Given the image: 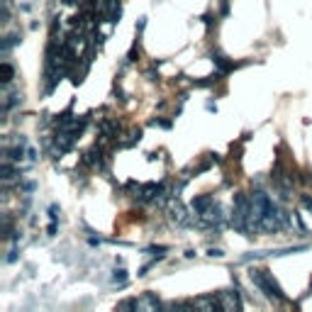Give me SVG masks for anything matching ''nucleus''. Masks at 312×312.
<instances>
[{"instance_id": "nucleus-1", "label": "nucleus", "mask_w": 312, "mask_h": 312, "mask_svg": "<svg viewBox=\"0 0 312 312\" xmlns=\"http://www.w3.org/2000/svg\"><path fill=\"white\" fill-rule=\"evenodd\" d=\"M251 283L268 298V300H276V303H285V293L283 288L278 285V281L273 278V273H268L266 268H251L249 271Z\"/></svg>"}, {"instance_id": "nucleus-2", "label": "nucleus", "mask_w": 312, "mask_h": 312, "mask_svg": "<svg viewBox=\"0 0 312 312\" xmlns=\"http://www.w3.org/2000/svg\"><path fill=\"white\" fill-rule=\"evenodd\" d=\"M217 298H220L222 310H242L239 290H222V293H217Z\"/></svg>"}, {"instance_id": "nucleus-3", "label": "nucleus", "mask_w": 312, "mask_h": 312, "mask_svg": "<svg viewBox=\"0 0 312 312\" xmlns=\"http://www.w3.org/2000/svg\"><path fill=\"white\" fill-rule=\"evenodd\" d=\"M161 308V300L154 293H144L142 298H137V310H146V312H156Z\"/></svg>"}, {"instance_id": "nucleus-4", "label": "nucleus", "mask_w": 312, "mask_h": 312, "mask_svg": "<svg viewBox=\"0 0 312 312\" xmlns=\"http://www.w3.org/2000/svg\"><path fill=\"white\" fill-rule=\"evenodd\" d=\"M212 63L217 66V71H222V73H229V71H234V68H242L244 63H234V61H229L225 54H220V52H215L212 54Z\"/></svg>"}, {"instance_id": "nucleus-5", "label": "nucleus", "mask_w": 312, "mask_h": 312, "mask_svg": "<svg viewBox=\"0 0 312 312\" xmlns=\"http://www.w3.org/2000/svg\"><path fill=\"white\" fill-rule=\"evenodd\" d=\"M193 308H200V310H222V305H220V298H217V295H205V298H198V300H193Z\"/></svg>"}, {"instance_id": "nucleus-6", "label": "nucleus", "mask_w": 312, "mask_h": 312, "mask_svg": "<svg viewBox=\"0 0 312 312\" xmlns=\"http://www.w3.org/2000/svg\"><path fill=\"white\" fill-rule=\"evenodd\" d=\"M212 205H215V198H212V195H198V198L190 202V207H193L198 215H202V212H205V210H210Z\"/></svg>"}, {"instance_id": "nucleus-7", "label": "nucleus", "mask_w": 312, "mask_h": 312, "mask_svg": "<svg viewBox=\"0 0 312 312\" xmlns=\"http://www.w3.org/2000/svg\"><path fill=\"white\" fill-rule=\"evenodd\" d=\"M171 217H173V222H178V225H188V215H186V210L181 207L178 200H176V205H173V210H171Z\"/></svg>"}, {"instance_id": "nucleus-8", "label": "nucleus", "mask_w": 312, "mask_h": 312, "mask_svg": "<svg viewBox=\"0 0 312 312\" xmlns=\"http://www.w3.org/2000/svg\"><path fill=\"white\" fill-rule=\"evenodd\" d=\"M20 42H22V32H12V34H7V37L2 39V52L7 54L10 47H15V44H20Z\"/></svg>"}, {"instance_id": "nucleus-9", "label": "nucleus", "mask_w": 312, "mask_h": 312, "mask_svg": "<svg viewBox=\"0 0 312 312\" xmlns=\"http://www.w3.org/2000/svg\"><path fill=\"white\" fill-rule=\"evenodd\" d=\"M22 146L25 144H20L15 149H5V161H22V156H25V149Z\"/></svg>"}, {"instance_id": "nucleus-10", "label": "nucleus", "mask_w": 312, "mask_h": 312, "mask_svg": "<svg viewBox=\"0 0 312 312\" xmlns=\"http://www.w3.org/2000/svg\"><path fill=\"white\" fill-rule=\"evenodd\" d=\"M113 283H117V285H125L127 283V271L120 266V268H115V273H113Z\"/></svg>"}, {"instance_id": "nucleus-11", "label": "nucleus", "mask_w": 312, "mask_h": 312, "mask_svg": "<svg viewBox=\"0 0 312 312\" xmlns=\"http://www.w3.org/2000/svg\"><path fill=\"white\" fill-rule=\"evenodd\" d=\"M12 73H15V71H12V66L5 61V63H2V83H5V85L12 81Z\"/></svg>"}, {"instance_id": "nucleus-12", "label": "nucleus", "mask_w": 312, "mask_h": 312, "mask_svg": "<svg viewBox=\"0 0 312 312\" xmlns=\"http://www.w3.org/2000/svg\"><path fill=\"white\" fill-rule=\"evenodd\" d=\"M137 59H139V44L134 42V44H132V49H129V54H127L125 61H127V63H132V61H137Z\"/></svg>"}, {"instance_id": "nucleus-13", "label": "nucleus", "mask_w": 312, "mask_h": 312, "mask_svg": "<svg viewBox=\"0 0 312 312\" xmlns=\"http://www.w3.org/2000/svg\"><path fill=\"white\" fill-rule=\"evenodd\" d=\"M117 310H137V298H132V300H122V303H117Z\"/></svg>"}, {"instance_id": "nucleus-14", "label": "nucleus", "mask_w": 312, "mask_h": 312, "mask_svg": "<svg viewBox=\"0 0 312 312\" xmlns=\"http://www.w3.org/2000/svg\"><path fill=\"white\" fill-rule=\"evenodd\" d=\"M149 125H151V127H164V129H171V127H173V120H161V117H156V120H151Z\"/></svg>"}, {"instance_id": "nucleus-15", "label": "nucleus", "mask_w": 312, "mask_h": 312, "mask_svg": "<svg viewBox=\"0 0 312 312\" xmlns=\"http://www.w3.org/2000/svg\"><path fill=\"white\" fill-rule=\"evenodd\" d=\"M154 68H156V66H154ZM154 68H151V71H146V78H149V81H151V83H154V81H156V83H159V73H156V71H154Z\"/></svg>"}, {"instance_id": "nucleus-16", "label": "nucleus", "mask_w": 312, "mask_h": 312, "mask_svg": "<svg viewBox=\"0 0 312 312\" xmlns=\"http://www.w3.org/2000/svg\"><path fill=\"white\" fill-rule=\"evenodd\" d=\"M220 15H222V17H227V15H229V0H225V2H222V10H220Z\"/></svg>"}, {"instance_id": "nucleus-17", "label": "nucleus", "mask_w": 312, "mask_h": 312, "mask_svg": "<svg viewBox=\"0 0 312 312\" xmlns=\"http://www.w3.org/2000/svg\"><path fill=\"white\" fill-rule=\"evenodd\" d=\"M144 27H146V17H139V22H137V32L142 34V32H144Z\"/></svg>"}, {"instance_id": "nucleus-18", "label": "nucleus", "mask_w": 312, "mask_h": 312, "mask_svg": "<svg viewBox=\"0 0 312 312\" xmlns=\"http://www.w3.org/2000/svg\"><path fill=\"white\" fill-rule=\"evenodd\" d=\"M207 254H210L212 258H222V256H225V251H222V249H210Z\"/></svg>"}, {"instance_id": "nucleus-19", "label": "nucleus", "mask_w": 312, "mask_h": 312, "mask_svg": "<svg viewBox=\"0 0 312 312\" xmlns=\"http://www.w3.org/2000/svg\"><path fill=\"white\" fill-rule=\"evenodd\" d=\"M47 232H49V237H54V234H57V222H54V220H52V225L47 227Z\"/></svg>"}, {"instance_id": "nucleus-20", "label": "nucleus", "mask_w": 312, "mask_h": 312, "mask_svg": "<svg viewBox=\"0 0 312 312\" xmlns=\"http://www.w3.org/2000/svg\"><path fill=\"white\" fill-rule=\"evenodd\" d=\"M303 205H305V207H308V210L312 212V198H308V195H303Z\"/></svg>"}, {"instance_id": "nucleus-21", "label": "nucleus", "mask_w": 312, "mask_h": 312, "mask_svg": "<svg viewBox=\"0 0 312 312\" xmlns=\"http://www.w3.org/2000/svg\"><path fill=\"white\" fill-rule=\"evenodd\" d=\"M27 159H29V161H37V151H34V149H27Z\"/></svg>"}, {"instance_id": "nucleus-22", "label": "nucleus", "mask_w": 312, "mask_h": 312, "mask_svg": "<svg viewBox=\"0 0 312 312\" xmlns=\"http://www.w3.org/2000/svg\"><path fill=\"white\" fill-rule=\"evenodd\" d=\"M22 190H25V193H32V190H34V183H25Z\"/></svg>"}]
</instances>
